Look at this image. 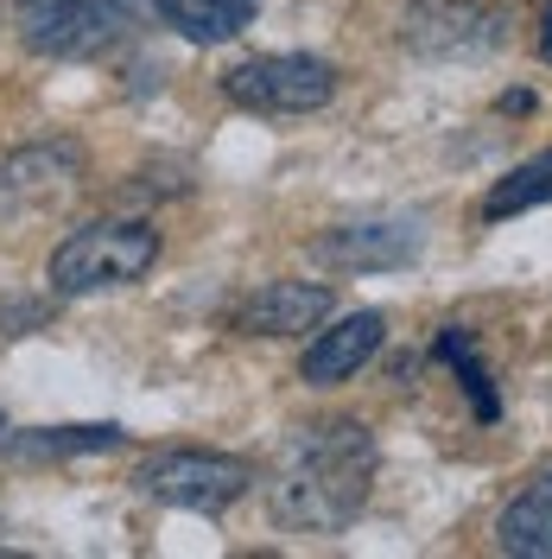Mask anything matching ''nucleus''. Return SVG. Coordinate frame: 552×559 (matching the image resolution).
Masks as SVG:
<instances>
[{
  "label": "nucleus",
  "mask_w": 552,
  "mask_h": 559,
  "mask_svg": "<svg viewBox=\"0 0 552 559\" xmlns=\"http://www.w3.org/2000/svg\"><path fill=\"white\" fill-rule=\"evenodd\" d=\"M375 484V432L362 419H311L274 457V515L299 534H344Z\"/></svg>",
  "instance_id": "obj_1"
},
{
  "label": "nucleus",
  "mask_w": 552,
  "mask_h": 559,
  "mask_svg": "<svg viewBox=\"0 0 552 559\" xmlns=\"http://www.w3.org/2000/svg\"><path fill=\"white\" fill-rule=\"evenodd\" d=\"M159 0H20V38L38 58H96L134 38Z\"/></svg>",
  "instance_id": "obj_2"
},
{
  "label": "nucleus",
  "mask_w": 552,
  "mask_h": 559,
  "mask_svg": "<svg viewBox=\"0 0 552 559\" xmlns=\"http://www.w3.org/2000/svg\"><path fill=\"white\" fill-rule=\"evenodd\" d=\"M159 261V236L146 223H89L51 248L45 280L58 293H103V286H134L153 274Z\"/></svg>",
  "instance_id": "obj_3"
},
{
  "label": "nucleus",
  "mask_w": 552,
  "mask_h": 559,
  "mask_svg": "<svg viewBox=\"0 0 552 559\" xmlns=\"http://www.w3.org/2000/svg\"><path fill=\"white\" fill-rule=\"evenodd\" d=\"M400 45L413 58H489L508 45L502 0H413L400 20Z\"/></svg>",
  "instance_id": "obj_4"
},
{
  "label": "nucleus",
  "mask_w": 552,
  "mask_h": 559,
  "mask_svg": "<svg viewBox=\"0 0 552 559\" xmlns=\"http://www.w3.org/2000/svg\"><path fill=\"white\" fill-rule=\"evenodd\" d=\"M229 103L254 115H311L337 96V70L305 51H274V58H248L223 76Z\"/></svg>",
  "instance_id": "obj_5"
},
{
  "label": "nucleus",
  "mask_w": 552,
  "mask_h": 559,
  "mask_svg": "<svg viewBox=\"0 0 552 559\" xmlns=\"http://www.w3.org/2000/svg\"><path fill=\"white\" fill-rule=\"evenodd\" d=\"M254 471L229 452H153L134 471V489L172 509H229L242 502Z\"/></svg>",
  "instance_id": "obj_6"
},
{
  "label": "nucleus",
  "mask_w": 552,
  "mask_h": 559,
  "mask_svg": "<svg viewBox=\"0 0 552 559\" xmlns=\"http://www.w3.org/2000/svg\"><path fill=\"white\" fill-rule=\"evenodd\" d=\"M419 248H425V216H362V223H344L331 236H317L311 254L324 267H356V274H375V267H407Z\"/></svg>",
  "instance_id": "obj_7"
},
{
  "label": "nucleus",
  "mask_w": 552,
  "mask_h": 559,
  "mask_svg": "<svg viewBox=\"0 0 552 559\" xmlns=\"http://www.w3.org/2000/svg\"><path fill=\"white\" fill-rule=\"evenodd\" d=\"M381 337H387V318L381 312H349V318H337L331 331H317L305 344V362H299V376H305L311 388H337V382H349L369 356L381 349Z\"/></svg>",
  "instance_id": "obj_8"
},
{
  "label": "nucleus",
  "mask_w": 552,
  "mask_h": 559,
  "mask_svg": "<svg viewBox=\"0 0 552 559\" xmlns=\"http://www.w3.org/2000/svg\"><path fill=\"white\" fill-rule=\"evenodd\" d=\"M331 318V286H305V280H274L261 286L254 299L242 306V324L248 337H305L311 324Z\"/></svg>",
  "instance_id": "obj_9"
},
{
  "label": "nucleus",
  "mask_w": 552,
  "mask_h": 559,
  "mask_svg": "<svg viewBox=\"0 0 552 559\" xmlns=\"http://www.w3.org/2000/svg\"><path fill=\"white\" fill-rule=\"evenodd\" d=\"M495 540H502V554H515V559H552V471L533 477V484L502 509Z\"/></svg>",
  "instance_id": "obj_10"
},
{
  "label": "nucleus",
  "mask_w": 552,
  "mask_h": 559,
  "mask_svg": "<svg viewBox=\"0 0 552 559\" xmlns=\"http://www.w3.org/2000/svg\"><path fill=\"white\" fill-rule=\"evenodd\" d=\"M83 173V153L58 140V146H26V153H13L7 159V173H0V191H33V198H64L70 185Z\"/></svg>",
  "instance_id": "obj_11"
},
{
  "label": "nucleus",
  "mask_w": 552,
  "mask_h": 559,
  "mask_svg": "<svg viewBox=\"0 0 552 559\" xmlns=\"http://www.w3.org/2000/svg\"><path fill=\"white\" fill-rule=\"evenodd\" d=\"M159 20L191 45H223L254 26V0H159Z\"/></svg>",
  "instance_id": "obj_12"
},
{
  "label": "nucleus",
  "mask_w": 552,
  "mask_h": 559,
  "mask_svg": "<svg viewBox=\"0 0 552 559\" xmlns=\"http://www.w3.org/2000/svg\"><path fill=\"white\" fill-rule=\"evenodd\" d=\"M108 445H121V426H38V432L7 439L13 457H70V452H108Z\"/></svg>",
  "instance_id": "obj_13"
},
{
  "label": "nucleus",
  "mask_w": 552,
  "mask_h": 559,
  "mask_svg": "<svg viewBox=\"0 0 552 559\" xmlns=\"http://www.w3.org/2000/svg\"><path fill=\"white\" fill-rule=\"evenodd\" d=\"M533 204H552V153H540V159H527V166L502 178L483 198V216H515V210H533Z\"/></svg>",
  "instance_id": "obj_14"
},
{
  "label": "nucleus",
  "mask_w": 552,
  "mask_h": 559,
  "mask_svg": "<svg viewBox=\"0 0 552 559\" xmlns=\"http://www.w3.org/2000/svg\"><path fill=\"white\" fill-rule=\"evenodd\" d=\"M439 356H445L451 369H457V382L470 388V401H477V419H495V414H502V401H495V382H489V369L477 362V337H470V331H457V324H451L445 337H439Z\"/></svg>",
  "instance_id": "obj_15"
},
{
  "label": "nucleus",
  "mask_w": 552,
  "mask_h": 559,
  "mask_svg": "<svg viewBox=\"0 0 552 559\" xmlns=\"http://www.w3.org/2000/svg\"><path fill=\"white\" fill-rule=\"evenodd\" d=\"M495 108H502V115H527V108H533V96H527V90H508Z\"/></svg>",
  "instance_id": "obj_16"
},
{
  "label": "nucleus",
  "mask_w": 552,
  "mask_h": 559,
  "mask_svg": "<svg viewBox=\"0 0 552 559\" xmlns=\"http://www.w3.org/2000/svg\"><path fill=\"white\" fill-rule=\"evenodd\" d=\"M540 58L552 64V7H547V20H540Z\"/></svg>",
  "instance_id": "obj_17"
}]
</instances>
